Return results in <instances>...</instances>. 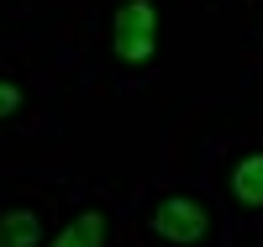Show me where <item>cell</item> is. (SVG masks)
<instances>
[{
	"mask_svg": "<svg viewBox=\"0 0 263 247\" xmlns=\"http://www.w3.org/2000/svg\"><path fill=\"white\" fill-rule=\"evenodd\" d=\"M232 200L248 211H263V153H242L232 163Z\"/></svg>",
	"mask_w": 263,
	"mask_h": 247,
	"instance_id": "obj_3",
	"label": "cell"
},
{
	"mask_svg": "<svg viewBox=\"0 0 263 247\" xmlns=\"http://www.w3.org/2000/svg\"><path fill=\"white\" fill-rule=\"evenodd\" d=\"M147 226L163 242H174V247H195V242L211 237V205L195 200V195H163L158 205H153Z\"/></svg>",
	"mask_w": 263,
	"mask_h": 247,
	"instance_id": "obj_2",
	"label": "cell"
},
{
	"mask_svg": "<svg viewBox=\"0 0 263 247\" xmlns=\"http://www.w3.org/2000/svg\"><path fill=\"white\" fill-rule=\"evenodd\" d=\"M48 247H105V211L100 205H84Z\"/></svg>",
	"mask_w": 263,
	"mask_h": 247,
	"instance_id": "obj_4",
	"label": "cell"
},
{
	"mask_svg": "<svg viewBox=\"0 0 263 247\" xmlns=\"http://www.w3.org/2000/svg\"><path fill=\"white\" fill-rule=\"evenodd\" d=\"M37 242H42V211L32 205L0 211V247H37Z\"/></svg>",
	"mask_w": 263,
	"mask_h": 247,
	"instance_id": "obj_5",
	"label": "cell"
},
{
	"mask_svg": "<svg viewBox=\"0 0 263 247\" xmlns=\"http://www.w3.org/2000/svg\"><path fill=\"white\" fill-rule=\"evenodd\" d=\"M111 53L121 63H147L158 53V6L153 0H121L111 16Z\"/></svg>",
	"mask_w": 263,
	"mask_h": 247,
	"instance_id": "obj_1",
	"label": "cell"
},
{
	"mask_svg": "<svg viewBox=\"0 0 263 247\" xmlns=\"http://www.w3.org/2000/svg\"><path fill=\"white\" fill-rule=\"evenodd\" d=\"M16 105H21V84L16 79H0V121L16 116Z\"/></svg>",
	"mask_w": 263,
	"mask_h": 247,
	"instance_id": "obj_6",
	"label": "cell"
}]
</instances>
